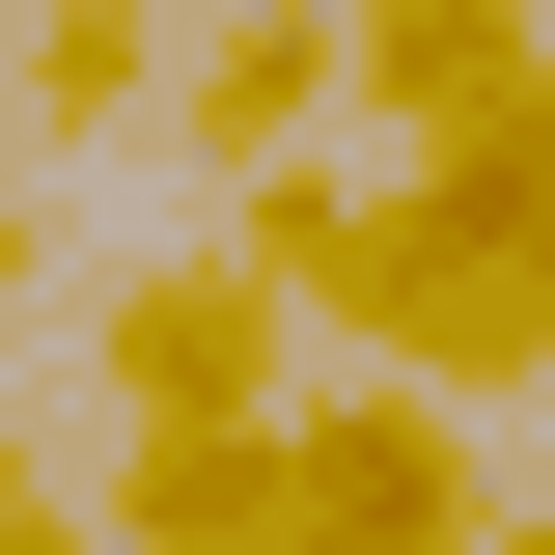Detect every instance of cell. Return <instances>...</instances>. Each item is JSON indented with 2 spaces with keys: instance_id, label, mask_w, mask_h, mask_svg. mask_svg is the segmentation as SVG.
Instances as JSON below:
<instances>
[{
  "instance_id": "ba28073f",
  "label": "cell",
  "mask_w": 555,
  "mask_h": 555,
  "mask_svg": "<svg viewBox=\"0 0 555 555\" xmlns=\"http://www.w3.org/2000/svg\"><path fill=\"white\" fill-rule=\"evenodd\" d=\"M28 306H56V195H0V334H28Z\"/></svg>"
},
{
  "instance_id": "8992f818",
  "label": "cell",
  "mask_w": 555,
  "mask_h": 555,
  "mask_svg": "<svg viewBox=\"0 0 555 555\" xmlns=\"http://www.w3.org/2000/svg\"><path fill=\"white\" fill-rule=\"evenodd\" d=\"M0 555H112V528H83V473L28 444V416H0Z\"/></svg>"
},
{
  "instance_id": "5b68a950",
  "label": "cell",
  "mask_w": 555,
  "mask_h": 555,
  "mask_svg": "<svg viewBox=\"0 0 555 555\" xmlns=\"http://www.w3.org/2000/svg\"><path fill=\"white\" fill-rule=\"evenodd\" d=\"M0 112L28 139H139L167 112V0H28V28H0Z\"/></svg>"
},
{
  "instance_id": "7a4b0ae2",
  "label": "cell",
  "mask_w": 555,
  "mask_h": 555,
  "mask_svg": "<svg viewBox=\"0 0 555 555\" xmlns=\"http://www.w3.org/2000/svg\"><path fill=\"white\" fill-rule=\"evenodd\" d=\"M278 473H306L334 555H500V473L444 389H278Z\"/></svg>"
},
{
  "instance_id": "3957f363",
  "label": "cell",
  "mask_w": 555,
  "mask_h": 555,
  "mask_svg": "<svg viewBox=\"0 0 555 555\" xmlns=\"http://www.w3.org/2000/svg\"><path fill=\"white\" fill-rule=\"evenodd\" d=\"M334 83H361L389 139H500V112L555 83V28H528V0H334Z\"/></svg>"
},
{
  "instance_id": "30bf717a",
  "label": "cell",
  "mask_w": 555,
  "mask_h": 555,
  "mask_svg": "<svg viewBox=\"0 0 555 555\" xmlns=\"http://www.w3.org/2000/svg\"><path fill=\"white\" fill-rule=\"evenodd\" d=\"M500 555H555V500H500Z\"/></svg>"
},
{
  "instance_id": "6da1fadb",
  "label": "cell",
  "mask_w": 555,
  "mask_h": 555,
  "mask_svg": "<svg viewBox=\"0 0 555 555\" xmlns=\"http://www.w3.org/2000/svg\"><path fill=\"white\" fill-rule=\"evenodd\" d=\"M83 389H112V444H250V416L306 389V306L195 222V250H139L112 306H83Z\"/></svg>"
},
{
  "instance_id": "52a82bcc",
  "label": "cell",
  "mask_w": 555,
  "mask_h": 555,
  "mask_svg": "<svg viewBox=\"0 0 555 555\" xmlns=\"http://www.w3.org/2000/svg\"><path fill=\"white\" fill-rule=\"evenodd\" d=\"M195 555H334V528H306V473H278V444H250V500H222Z\"/></svg>"
},
{
  "instance_id": "277c9868",
  "label": "cell",
  "mask_w": 555,
  "mask_h": 555,
  "mask_svg": "<svg viewBox=\"0 0 555 555\" xmlns=\"http://www.w3.org/2000/svg\"><path fill=\"white\" fill-rule=\"evenodd\" d=\"M306 112H334V0H222L195 56H167V139H195V167H278Z\"/></svg>"
},
{
  "instance_id": "8fae6325",
  "label": "cell",
  "mask_w": 555,
  "mask_h": 555,
  "mask_svg": "<svg viewBox=\"0 0 555 555\" xmlns=\"http://www.w3.org/2000/svg\"><path fill=\"white\" fill-rule=\"evenodd\" d=\"M528 28H555V0H528Z\"/></svg>"
},
{
  "instance_id": "9c48e42d",
  "label": "cell",
  "mask_w": 555,
  "mask_h": 555,
  "mask_svg": "<svg viewBox=\"0 0 555 555\" xmlns=\"http://www.w3.org/2000/svg\"><path fill=\"white\" fill-rule=\"evenodd\" d=\"M473 167H500V195H528V222H555V83H528V112H500V139H473Z\"/></svg>"
}]
</instances>
